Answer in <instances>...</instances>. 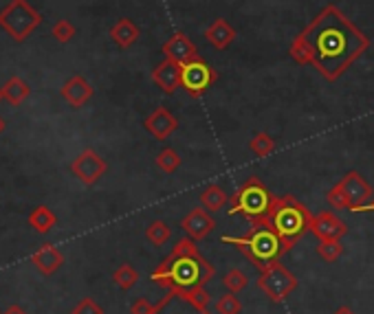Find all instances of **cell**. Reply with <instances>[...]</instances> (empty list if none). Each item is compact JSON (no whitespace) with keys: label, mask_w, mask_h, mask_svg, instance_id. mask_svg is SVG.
Masks as SVG:
<instances>
[{"label":"cell","mask_w":374,"mask_h":314,"mask_svg":"<svg viewBox=\"0 0 374 314\" xmlns=\"http://www.w3.org/2000/svg\"><path fill=\"white\" fill-rule=\"evenodd\" d=\"M368 35L334 5L324 7L288 47L298 64H310L328 82L339 77L368 51Z\"/></svg>","instance_id":"6da1fadb"},{"label":"cell","mask_w":374,"mask_h":314,"mask_svg":"<svg viewBox=\"0 0 374 314\" xmlns=\"http://www.w3.org/2000/svg\"><path fill=\"white\" fill-rule=\"evenodd\" d=\"M216 274V268L203 258L196 240L181 238L172 253L156 266L150 279L161 288H205Z\"/></svg>","instance_id":"7a4b0ae2"},{"label":"cell","mask_w":374,"mask_h":314,"mask_svg":"<svg viewBox=\"0 0 374 314\" xmlns=\"http://www.w3.org/2000/svg\"><path fill=\"white\" fill-rule=\"evenodd\" d=\"M310 218H312V213L308 211L306 205L295 200L293 195H282V198H273L267 213L255 220H249V224L253 229L275 231L282 242V250L288 253L295 244H298V240H302V235L308 231Z\"/></svg>","instance_id":"3957f363"},{"label":"cell","mask_w":374,"mask_h":314,"mask_svg":"<svg viewBox=\"0 0 374 314\" xmlns=\"http://www.w3.org/2000/svg\"><path fill=\"white\" fill-rule=\"evenodd\" d=\"M223 242L238 248L258 270H264L271 264L280 262V258L284 255L278 233L271 229H253L251 227V231L247 235H242V238L223 235Z\"/></svg>","instance_id":"277c9868"},{"label":"cell","mask_w":374,"mask_h":314,"mask_svg":"<svg viewBox=\"0 0 374 314\" xmlns=\"http://www.w3.org/2000/svg\"><path fill=\"white\" fill-rule=\"evenodd\" d=\"M42 16L35 7L29 5V0H11V3L0 11V29H3L13 42H25L27 37L40 27Z\"/></svg>","instance_id":"5b68a950"},{"label":"cell","mask_w":374,"mask_h":314,"mask_svg":"<svg viewBox=\"0 0 374 314\" xmlns=\"http://www.w3.org/2000/svg\"><path fill=\"white\" fill-rule=\"evenodd\" d=\"M273 203L271 191L264 187V183L258 179V176H249V179L242 183V187L238 189V193L231 198L229 205V215H245L247 220H255L260 215L267 213V209Z\"/></svg>","instance_id":"8992f818"},{"label":"cell","mask_w":374,"mask_h":314,"mask_svg":"<svg viewBox=\"0 0 374 314\" xmlns=\"http://www.w3.org/2000/svg\"><path fill=\"white\" fill-rule=\"evenodd\" d=\"M211 297L205 288H170L165 297L154 303L152 314H211Z\"/></svg>","instance_id":"52a82bcc"},{"label":"cell","mask_w":374,"mask_h":314,"mask_svg":"<svg viewBox=\"0 0 374 314\" xmlns=\"http://www.w3.org/2000/svg\"><path fill=\"white\" fill-rule=\"evenodd\" d=\"M258 288L273 303H282L284 299H288V294L295 292V288H298V277H295L284 264L275 262L269 268L260 270Z\"/></svg>","instance_id":"ba28073f"},{"label":"cell","mask_w":374,"mask_h":314,"mask_svg":"<svg viewBox=\"0 0 374 314\" xmlns=\"http://www.w3.org/2000/svg\"><path fill=\"white\" fill-rule=\"evenodd\" d=\"M181 88L187 90V95L192 97H203L209 86L218 80V75H216V71L203 60H194V62H187L181 66Z\"/></svg>","instance_id":"9c48e42d"},{"label":"cell","mask_w":374,"mask_h":314,"mask_svg":"<svg viewBox=\"0 0 374 314\" xmlns=\"http://www.w3.org/2000/svg\"><path fill=\"white\" fill-rule=\"evenodd\" d=\"M106 171H108L106 161L90 147L84 150L82 154H77L71 163V174L86 187H93L95 183H100Z\"/></svg>","instance_id":"30bf717a"},{"label":"cell","mask_w":374,"mask_h":314,"mask_svg":"<svg viewBox=\"0 0 374 314\" xmlns=\"http://www.w3.org/2000/svg\"><path fill=\"white\" fill-rule=\"evenodd\" d=\"M337 187L344 191V195L350 203V211L354 207H361V205H368L370 200H374V189L372 185L363 179L359 171H348L344 179L337 183Z\"/></svg>","instance_id":"8fae6325"},{"label":"cell","mask_w":374,"mask_h":314,"mask_svg":"<svg viewBox=\"0 0 374 314\" xmlns=\"http://www.w3.org/2000/svg\"><path fill=\"white\" fill-rule=\"evenodd\" d=\"M308 231L317 240H341L348 233V224L341 218H337L332 211H322V213L312 215L310 218Z\"/></svg>","instance_id":"7c38bea8"},{"label":"cell","mask_w":374,"mask_h":314,"mask_svg":"<svg viewBox=\"0 0 374 314\" xmlns=\"http://www.w3.org/2000/svg\"><path fill=\"white\" fill-rule=\"evenodd\" d=\"M163 55L168 57V60L176 62V64H187V62H194V60H201L199 55V49H196V44L189 40V37L185 33H174L170 40L163 44Z\"/></svg>","instance_id":"4fadbf2b"},{"label":"cell","mask_w":374,"mask_h":314,"mask_svg":"<svg viewBox=\"0 0 374 314\" xmlns=\"http://www.w3.org/2000/svg\"><path fill=\"white\" fill-rule=\"evenodd\" d=\"M181 229L187 233V238L199 242V240H205L207 235L216 229V220L211 218L205 207H194L181 220Z\"/></svg>","instance_id":"5bb4252c"},{"label":"cell","mask_w":374,"mask_h":314,"mask_svg":"<svg viewBox=\"0 0 374 314\" xmlns=\"http://www.w3.org/2000/svg\"><path fill=\"white\" fill-rule=\"evenodd\" d=\"M93 86L90 82L86 80V77L82 75H73L69 77V80L62 84L60 88V95L62 99L71 106V108H84L90 99H93Z\"/></svg>","instance_id":"9a60e30c"},{"label":"cell","mask_w":374,"mask_h":314,"mask_svg":"<svg viewBox=\"0 0 374 314\" xmlns=\"http://www.w3.org/2000/svg\"><path fill=\"white\" fill-rule=\"evenodd\" d=\"M144 128L154 136V139H159V141H165L168 136L179 128V121H176V116L168 110V108H156L154 112H150L146 116V121H144Z\"/></svg>","instance_id":"2e32d148"},{"label":"cell","mask_w":374,"mask_h":314,"mask_svg":"<svg viewBox=\"0 0 374 314\" xmlns=\"http://www.w3.org/2000/svg\"><path fill=\"white\" fill-rule=\"evenodd\" d=\"M181 73H183L181 64H176V62H172L165 57V60L152 71V82L159 86L165 95H174L181 88Z\"/></svg>","instance_id":"e0dca14e"},{"label":"cell","mask_w":374,"mask_h":314,"mask_svg":"<svg viewBox=\"0 0 374 314\" xmlns=\"http://www.w3.org/2000/svg\"><path fill=\"white\" fill-rule=\"evenodd\" d=\"M31 262L42 274H53L57 268L64 264V255L57 250L53 244H42L31 255Z\"/></svg>","instance_id":"ac0fdd59"},{"label":"cell","mask_w":374,"mask_h":314,"mask_svg":"<svg viewBox=\"0 0 374 314\" xmlns=\"http://www.w3.org/2000/svg\"><path fill=\"white\" fill-rule=\"evenodd\" d=\"M205 40L214 49H221L223 51V49H227L235 40V29L225 20V18H216V20L205 31Z\"/></svg>","instance_id":"d6986e66"},{"label":"cell","mask_w":374,"mask_h":314,"mask_svg":"<svg viewBox=\"0 0 374 314\" xmlns=\"http://www.w3.org/2000/svg\"><path fill=\"white\" fill-rule=\"evenodd\" d=\"M139 27H136L130 18H119L112 27H110V37L112 42L119 49H130L136 40H139Z\"/></svg>","instance_id":"ffe728a7"},{"label":"cell","mask_w":374,"mask_h":314,"mask_svg":"<svg viewBox=\"0 0 374 314\" xmlns=\"http://www.w3.org/2000/svg\"><path fill=\"white\" fill-rule=\"evenodd\" d=\"M29 95H31V88L23 77H9L3 86V97L11 106H23L29 99Z\"/></svg>","instance_id":"44dd1931"},{"label":"cell","mask_w":374,"mask_h":314,"mask_svg":"<svg viewBox=\"0 0 374 314\" xmlns=\"http://www.w3.org/2000/svg\"><path fill=\"white\" fill-rule=\"evenodd\" d=\"M229 203V193L221 187V185H207L203 191H201V205L207 209V211H221L225 209V205Z\"/></svg>","instance_id":"7402d4cb"},{"label":"cell","mask_w":374,"mask_h":314,"mask_svg":"<svg viewBox=\"0 0 374 314\" xmlns=\"http://www.w3.org/2000/svg\"><path fill=\"white\" fill-rule=\"evenodd\" d=\"M29 224H31L37 233H49V231L55 229L57 218H55V213H53L47 205H40V207H35V209L29 213Z\"/></svg>","instance_id":"603a6c76"},{"label":"cell","mask_w":374,"mask_h":314,"mask_svg":"<svg viewBox=\"0 0 374 314\" xmlns=\"http://www.w3.org/2000/svg\"><path fill=\"white\" fill-rule=\"evenodd\" d=\"M146 240L154 246H165L172 240V229L163 220H154L146 229Z\"/></svg>","instance_id":"cb8c5ba5"},{"label":"cell","mask_w":374,"mask_h":314,"mask_svg":"<svg viewBox=\"0 0 374 314\" xmlns=\"http://www.w3.org/2000/svg\"><path fill=\"white\" fill-rule=\"evenodd\" d=\"M112 282L126 292V290H130V288L136 286V282H139V272H136V268L132 264H122L119 268H115Z\"/></svg>","instance_id":"d4e9b609"},{"label":"cell","mask_w":374,"mask_h":314,"mask_svg":"<svg viewBox=\"0 0 374 314\" xmlns=\"http://www.w3.org/2000/svg\"><path fill=\"white\" fill-rule=\"evenodd\" d=\"M181 163H183V159L179 156V152L172 150V147H165V150H161L159 154H156V167H159L161 171H165V174H174L181 167Z\"/></svg>","instance_id":"484cf974"},{"label":"cell","mask_w":374,"mask_h":314,"mask_svg":"<svg viewBox=\"0 0 374 314\" xmlns=\"http://www.w3.org/2000/svg\"><path fill=\"white\" fill-rule=\"evenodd\" d=\"M249 150L255 154V156H260V159H264V156L273 154L275 152V141L271 139V136L267 132H255L253 134V139L249 141Z\"/></svg>","instance_id":"4316f807"},{"label":"cell","mask_w":374,"mask_h":314,"mask_svg":"<svg viewBox=\"0 0 374 314\" xmlns=\"http://www.w3.org/2000/svg\"><path fill=\"white\" fill-rule=\"evenodd\" d=\"M317 255L324 262H337L344 255L341 240H317Z\"/></svg>","instance_id":"83f0119b"},{"label":"cell","mask_w":374,"mask_h":314,"mask_svg":"<svg viewBox=\"0 0 374 314\" xmlns=\"http://www.w3.org/2000/svg\"><path fill=\"white\" fill-rule=\"evenodd\" d=\"M223 286L227 288V292L238 294V292H242L249 286V277H247V274L240 268H231L225 274V277H223Z\"/></svg>","instance_id":"f1b7e54d"},{"label":"cell","mask_w":374,"mask_h":314,"mask_svg":"<svg viewBox=\"0 0 374 314\" xmlns=\"http://www.w3.org/2000/svg\"><path fill=\"white\" fill-rule=\"evenodd\" d=\"M75 33H77L75 25H73L71 20H66V18H62V20H57V23L51 27V35H53L60 44H69V42L73 40V37H75Z\"/></svg>","instance_id":"f546056e"},{"label":"cell","mask_w":374,"mask_h":314,"mask_svg":"<svg viewBox=\"0 0 374 314\" xmlns=\"http://www.w3.org/2000/svg\"><path fill=\"white\" fill-rule=\"evenodd\" d=\"M216 312L218 314H240L242 312V301L238 299V294L227 292L216 301Z\"/></svg>","instance_id":"4dcf8cb0"},{"label":"cell","mask_w":374,"mask_h":314,"mask_svg":"<svg viewBox=\"0 0 374 314\" xmlns=\"http://www.w3.org/2000/svg\"><path fill=\"white\" fill-rule=\"evenodd\" d=\"M326 200H328V205H330L332 209H337V211H341V209H350L348 198H346L344 191H341L337 185L328 189V193H326Z\"/></svg>","instance_id":"1f68e13d"},{"label":"cell","mask_w":374,"mask_h":314,"mask_svg":"<svg viewBox=\"0 0 374 314\" xmlns=\"http://www.w3.org/2000/svg\"><path fill=\"white\" fill-rule=\"evenodd\" d=\"M71 314H104V308L97 303L95 299L86 297V299H82L80 303H77V306L71 310Z\"/></svg>","instance_id":"d6a6232c"},{"label":"cell","mask_w":374,"mask_h":314,"mask_svg":"<svg viewBox=\"0 0 374 314\" xmlns=\"http://www.w3.org/2000/svg\"><path fill=\"white\" fill-rule=\"evenodd\" d=\"M154 310V303H150L148 299H136L132 306H130V314H152Z\"/></svg>","instance_id":"836d02e7"},{"label":"cell","mask_w":374,"mask_h":314,"mask_svg":"<svg viewBox=\"0 0 374 314\" xmlns=\"http://www.w3.org/2000/svg\"><path fill=\"white\" fill-rule=\"evenodd\" d=\"M352 211H354V213H368V211H374V200H370L368 205H361V207H354Z\"/></svg>","instance_id":"e575fe53"},{"label":"cell","mask_w":374,"mask_h":314,"mask_svg":"<svg viewBox=\"0 0 374 314\" xmlns=\"http://www.w3.org/2000/svg\"><path fill=\"white\" fill-rule=\"evenodd\" d=\"M332 314H357V312H354L350 306H341V308H337V310H334Z\"/></svg>","instance_id":"d590c367"},{"label":"cell","mask_w":374,"mask_h":314,"mask_svg":"<svg viewBox=\"0 0 374 314\" xmlns=\"http://www.w3.org/2000/svg\"><path fill=\"white\" fill-rule=\"evenodd\" d=\"M5 314H27V312H25V310H23L21 306H11V308H9V310L5 312Z\"/></svg>","instance_id":"8d00e7d4"},{"label":"cell","mask_w":374,"mask_h":314,"mask_svg":"<svg viewBox=\"0 0 374 314\" xmlns=\"http://www.w3.org/2000/svg\"><path fill=\"white\" fill-rule=\"evenodd\" d=\"M3 130H5V119L0 116V134H3Z\"/></svg>","instance_id":"74e56055"},{"label":"cell","mask_w":374,"mask_h":314,"mask_svg":"<svg viewBox=\"0 0 374 314\" xmlns=\"http://www.w3.org/2000/svg\"><path fill=\"white\" fill-rule=\"evenodd\" d=\"M0 102H5V97H3V86H0Z\"/></svg>","instance_id":"f35d334b"},{"label":"cell","mask_w":374,"mask_h":314,"mask_svg":"<svg viewBox=\"0 0 374 314\" xmlns=\"http://www.w3.org/2000/svg\"><path fill=\"white\" fill-rule=\"evenodd\" d=\"M0 314H3V312H0Z\"/></svg>","instance_id":"ab89813d"}]
</instances>
